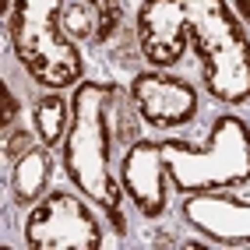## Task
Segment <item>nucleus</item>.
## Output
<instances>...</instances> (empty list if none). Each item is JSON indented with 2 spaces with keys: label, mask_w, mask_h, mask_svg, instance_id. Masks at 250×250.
<instances>
[{
  "label": "nucleus",
  "mask_w": 250,
  "mask_h": 250,
  "mask_svg": "<svg viewBox=\"0 0 250 250\" xmlns=\"http://www.w3.org/2000/svg\"><path fill=\"white\" fill-rule=\"evenodd\" d=\"M183 219H187V226H194V232H201L215 243H226V247L250 243V201L222 197V190L187 197Z\"/></svg>",
  "instance_id": "obj_8"
},
{
  "label": "nucleus",
  "mask_w": 250,
  "mask_h": 250,
  "mask_svg": "<svg viewBox=\"0 0 250 250\" xmlns=\"http://www.w3.org/2000/svg\"><path fill=\"white\" fill-rule=\"evenodd\" d=\"M130 103L141 113V120L155 130L183 127L197 116V92L190 81L162 74V71H141L130 81Z\"/></svg>",
  "instance_id": "obj_6"
},
{
  "label": "nucleus",
  "mask_w": 250,
  "mask_h": 250,
  "mask_svg": "<svg viewBox=\"0 0 250 250\" xmlns=\"http://www.w3.org/2000/svg\"><path fill=\"white\" fill-rule=\"evenodd\" d=\"M92 14H99L88 0H78V4H71L67 11H63V32H67L71 39H88L95 36V25H92Z\"/></svg>",
  "instance_id": "obj_11"
},
{
  "label": "nucleus",
  "mask_w": 250,
  "mask_h": 250,
  "mask_svg": "<svg viewBox=\"0 0 250 250\" xmlns=\"http://www.w3.org/2000/svg\"><path fill=\"white\" fill-rule=\"evenodd\" d=\"M166 176L180 194H211L250 183V127L236 113L215 116L205 145L159 141Z\"/></svg>",
  "instance_id": "obj_3"
},
{
  "label": "nucleus",
  "mask_w": 250,
  "mask_h": 250,
  "mask_svg": "<svg viewBox=\"0 0 250 250\" xmlns=\"http://www.w3.org/2000/svg\"><path fill=\"white\" fill-rule=\"evenodd\" d=\"M120 187L134 201L145 219H159L166 211V169L159 159V141H130L120 159Z\"/></svg>",
  "instance_id": "obj_7"
},
{
  "label": "nucleus",
  "mask_w": 250,
  "mask_h": 250,
  "mask_svg": "<svg viewBox=\"0 0 250 250\" xmlns=\"http://www.w3.org/2000/svg\"><path fill=\"white\" fill-rule=\"evenodd\" d=\"M32 120H36L39 145L57 148V145H63L67 127H71V103H63L57 92H46L36 103V109H32Z\"/></svg>",
  "instance_id": "obj_10"
},
{
  "label": "nucleus",
  "mask_w": 250,
  "mask_h": 250,
  "mask_svg": "<svg viewBox=\"0 0 250 250\" xmlns=\"http://www.w3.org/2000/svg\"><path fill=\"white\" fill-rule=\"evenodd\" d=\"M120 99L124 92L113 81H78L71 95V127L60 145V162L71 187L109 215L116 236L127 232L124 211H120L124 187H120V176H113L109 169Z\"/></svg>",
  "instance_id": "obj_2"
},
{
  "label": "nucleus",
  "mask_w": 250,
  "mask_h": 250,
  "mask_svg": "<svg viewBox=\"0 0 250 250\" xmlns=\"http://www.w3.org/2000/svg\"><path fill=\"white\" fill-rule=\"evenodd\" d=\"M0 95H4V116H0V127H4V130H11L14 116H18V99H14L11 85H4V88H0Z\"/></svg>",
  "instance_id": "obj_14"
},
{
  "label": "nucleus",
  "mask_w": 250,
  "mask_h": 250,
  "mask_svg": "<svg viewBox=\"0 0 250 250\" xmlns=\"http://www.w3.org/2000/svg\"><path fill=\"white\" fill-rule=\"evenodd\" d=\"M28 148H36V141H32L28 130H7V145H4V152L11 159H21Z\"/></svg>",
  "instance_id": "obj_13"
},
{
  "label": "nucleus",
  "mask_w": 250,
  "mask_h": 250,
  "mask_svg": "<svg viewBox=\"0 0 250 250\" xmlns=\"http://www.w3.org/2000/svg\"><path fill=\"white\" fill-rule=\"evenodd\" d=\"M49 148L36 145L28 148L21 159H14V169H11V190H14V201L21 208L25 205H36L39 197L46 194V183H49Z\"/></svg>",
  "instance_id": "obj_9"
},
{
  "label": "nucleus",
  "mask_w": 250,
  "mask_h": 250,
  "mask_svg": "<svg viewBox=\"0 0 250 250\" xmlns=\"http://www.w3.org/2000/svg\"><path fill=\"white\" fill-rule=\"evenodd\" d=\"M229 4H232V11H236V18L250 28V0H229Z\"/></svg>",
  "instance_id": "obj_15"
},
{
  "label": "nucleus",
  "mask_w": 250,
  "mask_h": 250,
  "mask_svg": "<svg viewBox=\"0 0 250 250\" xmlns=\"http://www.w3.org/2000/svg\"><path fill=\"white\" fill-rule=\"evenodd\" d=\"M138 46L155 67H173L194 46L208 95L226 106L250 103V36L229 0H141Z\"/></svg>",
  "instance_id": "obj_1"
},
{
  "label": "nucleus",
  "mask_w": 250,
  "mask_h": 250,
  "mask_svg": "<svg viewBox=\"0 0 250 250\" xmlns=\"http://www.w3.org/2000/svg\"><path fill=\"white\" fill-rule=\"evenodd\" d=\"M74 190H46L25 219V247L32 250H99L103 226Z\"/></svg>",
  "instance_id": "obj_5"
},
{
  "label": "nucleus",
  "mask_w": 250,
  "mask_h": 250,
  "mask_svg": "<svg viewBox=\"0 0 250 250\" xmlns=\"http://www.w3.org/2000/svg\"><path fill=\"white\" fill-rule=\"evenodd\" d=\"M88 4L99 11V28H95V42H106L116 25H120V0H88Z\"/></svg>",
  "instance_id": "obj_12"
},
{
  "label": "nucleus",
  "mask_w": 250,
  "mask_h": 250,
  "mask_svg": "<svg viewBox=\"0 0 250 250\" xmlns=\"http://www.w3.org/2000/svg\"><path fill=\"white\" fill-rule=\"evenodd\" d=\"M63 0H11V46L36 85L60 92L74 88L85 74L78 42L63 32Z\"/></svg>",
  "instance_id": "obj_4"
}]
</instances>
